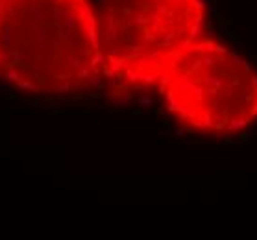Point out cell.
<instances>
[{
  "mask_svg": "<svg viewBox=\"0 0 257 240\" xmlns=\"http://www.w3.org/2000/svg\"><path fill=\"white\" fill-rule=\"evenodd\" d=\"M96 13L104 83L128 92L156 89L205 28L203 0H100Z\"/></svg>",
  "mask_w": 257,
  "mask_h": 240,
  "instance_id": "cell-2",
  "label": "cell"
},
{
  "mask_svg": "<svg viewBox=\"0 0 257 240\" xmlns=\"http://www.w3.org/2000/svg\"><path fill=\"white\" fill-rule=\"evenodd\" d=\"M0 81L43 96L104 83L91 0H0Z\"/></svg>",
  "mask_w": 257,
  "mask_h": 240,
  "instance_id": "cell-1",
  "label": "cell"
},
{
  "mask_svg": "<svg viewBox=\"0 0 257 240\" xmlns=\"http://www.w3.org/2000/svg\"><path fill=\"white\" fill-rule=\"evenodd\" d=\"M156 89L172 120L200 135L229 137L257 122V70L213 37L185 46Z\"/></svg>",
  "mask_w": 257,
  "mask_h": 240,
  "instance_id": "cell-3",
  "label": "cell"
}]
</instances>
